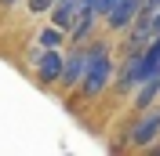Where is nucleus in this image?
Segmentation results:
<instances>
[{"label": "nucleus", "instance_id": "7ed1b4c3", "mask_svg": "<svg viewBox=\"0 0 160 156\" xmlns=\"http://www.w3.org/2000/svg\"><path fill=\"white\" fill-rule=\"evenodd\" d=\"M157 134H160V109H142V120H138V127L131 131V142L135 145H149V142H157Z\"/></svg>", "mask_w": 160, "mask_h": 156}, {"label": "nucleus", "instance_id": "423d86ee", "mask_svg": "<svg viewBox=\"0 0 160 156\" xmlns=\"http://www.w3.org/2000/svg\"><path fill=\"white\" fill-rule=\"evenodd\" d=\"M88 73V51H77V55H66L62 58V84L66 87H80V80Z\"/></svg>", "mask_w": 160, "mask_h": 156}, {"label": "nucleus", "instance_id": "20e7f679", "mask_svg": "<svg viewBox=\"0 0 160 156\" xmlns=\"http://www.w3.org/2000/svg\"><path fill=\"white\" fill-rule=\"evenodd\" d=\"M80 7H84V0H55V4H51V22H55L62 33H69L73 26H77Z\"/></svg>", "mask_w": 160, "mask_h": 156}, {"label": "nucleus", "instance_id": "ddd939ff", "mask_svg": "<svg viewBox=\"0 0 160 156\" xmlns=\"http://www.w3.org/2000/svg\"><path fill=\"white\" fill-rule=\"evenodd\" d=\"M149 37H160V7L149 11Z\"/></svg>", "mask_w": 160, "mask_h": 156}, {"label": "nucleus", "instance_id": "f8f14e48", "mask_svg": "<svg viewBox=\"0 0 160 156\" xmlns=\"http://www.w3.org/2000/svg\"><path fill=\"white\" fill-rule=\"evenodd\" d=\"M51 4L55 0H29V11L33 15H44V11H51Z\"/></svg>", "mask_w": 160, "mask_h": 156}, {"label": "nucleus", "instance_id": "6e6552de", "mask_svg": "<svg viewBox=\"0 0 160 156\" xmlns=\"http://www.w3.org/2000/svg\"><path fill=\"white\" fill-rule=\"evenodd\" d=\"M157 95H160V73L157 76H146L138 87H135V109H149Z\"/></svg>", "mask_w": 160, "mask_h": 156}, {"label": "nucleus", "instance_id": "1a4fd4ad", "mask_svg": "<svg viewBox=\"0 0 160 156\" xmlns=\"http://www.w3.org/2000/svg\"><path fill=\"white\" fill-rule=\"evenodd\" d=\"M95 18H98V15H95V7H91L88 0H84V7H80V15H77V26H73V29H69L77 44H80V40H84V37H88V33H91V26H95Z\"/></svg>", "mask_w": 160, "mask_h": 156}, {"label": "nucleus", "instance_id": "0eeeda50", "mask_svg": "<svg viewBox=\"0 0 160 156\" xmlns=\"http://www.w3.org/2000/svg\"><path fill=\"white\" fill-rule=\"evenodd\" d=\"M142 51H135V55H128V62H124V69L117 73V91H135L142 84Z\"/></svg>", "mask_w": 160, "mask_h": 156}, {"label": "nucleus", "instance_id": "f03ea898", "mask_svg": "<svg viewBox=\"0 0 160 156\" xmlns=\"http://www.w3.org/2000/svg\"><path fill=\"white\" fill-rule=\"evenodd\" d=\"M62 58L66 55H58V47H44L37 55V80L40 84H55L62 76Z\"/></svg>", "mask_w": 160, "mask_h": 156}, {"label": "nucleus", "instance_id": "9b49d317", "mask_svg": "<svg viewBox=\"0 0 160 156\" xmlns=\"http://www.w3.org/2000/svg\"><path fill=\"white\" fill-rule=\"evenodd\" d=\"M91 7H95V15H109L113 11V4H117V0H88Z\"/></svg>", "mask_w": 160, "mask_h": 156}, {"label": "nucleus", "instance_id": "4468645a", "mask_svg": "<svg viewBox=\"0 0 160 156\" xmlns=\"http://www.w3.org/2000/svg\"><path fill=\"white\" fill-rule=\"evenodd\" d=\"M146 7H149V11H157V7H160V0H146Z\"/></svg>", "mask_w": 160, "mask_h": 156}, {"label": "nucleus", "instance_id": "9d476101", "mask_svg": "<svg viewBox=\"0 0 160 156\" xmlns=\"http://www.w3.org/2000/svg\"><path fill=\"white\" fill-rule=\"evenodd\" d=\"M62 40H66V33H62L58 26H48V29H40V47H58Z\"/></svg>", "mask_w": 160, "mask_h": 156}, {"label": "nucleus", "instance_id": "f257e3e1", "mask_svg": "<svg viewBox=\"0 0 160 156\" xmlns=\"http://www.w3.org/2000/svg\"><path fill=\"white\" fill-rule=\"evenodd\" d=\"M109 80H113L109 47H106V44H91L88 47V73H84V80H80V87H84L88 98H98L102 91L109 87Z\"/></svg>", "mask_w": 160, "mask_h": 156}, {"label": "nucleus", "instance_id": "39448f33", "mask_svg": "<svg viewBox=\"0 0 160 156\" xmlns=\"http://www.w3.org/2000/svg\"><path fill=\"white\" fill-rule=\"evenodd\" d=\"M142 7H146V0H117L113 11L106 15V18H109V29H128Z\"/></svg>", "mask_w": 160, "mask_h": 156}, {"label": "nucleus", "instance_id": "2eb2a0df", "mask_svg": "<svg viewBox=\"0 0 160 156\" xmlns=\"http://www.w3.org/2000/svg\"><path fill=\"white\" fill-rule=\"evenodd\" d=\"M0 4H4V7H15V4H18V0H0Z\"/></svg>", "mask_w": 160, "mask_h": 156}]
</instances>
